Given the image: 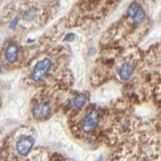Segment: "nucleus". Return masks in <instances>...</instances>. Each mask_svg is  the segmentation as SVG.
<instances>
[{
	"instance_id": "5",
	"label": "nucleus",
	"mask_w": 161,
	"mask_h": 161,
	"mask_svg": "<svg viewBox=\"0 0 161 161\" xmlns=\"http://www.w3.org/2000/svg\"><path fill=\"white\" fill-rule=\"evenodd\" d=\"M34 144V138L31 136H22L16 143V150L20 155H26Z\"/></svg>"
},
{
	"instance_id": "9",
	"label": "nucleus",
	"mask_w": 161,
	"mask_h": 161,
	"mask_svg": "<svg viewBox=\"0 0 161 161\" xmlns=\"http://www.w3.org/2000/svg\"><path fill=\"white\" fill-rule=\"evenodd\" d=\"M37 16V10L36 8H28L26 11H25V14H24V19L27 20V21H32Z\"/></svg>"
},
{
	"instance_id": "4",
	"label": "nucleus",
	"mask_w": 161,
	"mask_h": 161,
	"mask_svg": "<svg viewBox=\"0 0 161 161\" xmlns=\"http://www.w3.org/2000/svg\"><path fill=\"white\" fill-rule=\"evenodd\" d=\"M135 69V62L132 58H128L120 64L117 69V75L121 80H127L133 75Z\"/></svg>"
},
{
	"instance_id": "8",
	"label": "nucleus",
	"mask_w": 161,
	"mask_h": 161,
	"mask_svg": "<svg viewBox=\"0 0 161 161\" xmlns=\"http://www.w3.org/2000/svg\"><path fill=\"white\" fill-rule=\"evenodd\" d=\"M86 103H87V97L85 95H79L70 101V106H72V108L77 110L84 107Z\"/></svg>"
},
{
	"instance_id": "10",
	"label": "nucleus",
	"mask_w": 161,
	"mask_h": 161,
	"mask_svg": "<svg viewBox=\"0 0 161 161\" xmlns=\"http://www.w3.org/2000/svg\"><path fill=\"white\" fill-rule=\"evenodd\" d=\"M74 38H75V34L74 33H69V34L65 35L64 40H67V42H72Z\"/></svg>"
},
{
	"instance_id": "3",
	"label": "nucleus",
	"mask_w": 161,
	"mask_h": 161,
	"mask_svg": "<svg viewBox=\"0 0 161 161\" xmlns=\"http://www.w3.org/2000/svg\"><path fill=\"white\" fill-rule=\"evenodd\" d=\"M127 16L133 25L137 26L145 20L144 10L138 3H131L127 9Z\"/></svg>"
},
{
	"instance_id": "7",
	"label": "nucleus",
	"mask_w": 161,
	"mask_h": 161,
	"mask_svg": "<svg viewBox=\"0 0 161 161\" xmlns=\"http://www.w3.org/2000/svg\"><path fill=\"white\" fill-rule=\"evenodd\" d=\"M17 53H18V47L16 43L11 42L8 44V47L5 49V57L9 63H14L17 58Z\"/></svg>"
},
{
	"instance_id": "11",
	"label": "nucleus",
	"mask_w": 161,
	"mask_h": 161,
	"mask_svg": "<svg viewBox=\"0 0 161 161\" xmlns=\"http://www.w3.org/2000/svg\"><path fill=\"white\" fill-rule=\"evenodd\" d=\"M17 21H18V18H17V17H16V18H14V19H13V21L11 22V24H10V27H11V28H14L15 26H16Z\"/></svg>"
},
{
	"instance_id": "1",
	"label": "nucleus",
	"mask_w": 161,
	"mask_h": 161,
	"mask_svg": "<svg viewBox=\"0 0 161 161\" xmlns=\"http://www.w3.org/2000/svg\"><path fill=\"white\" fill-rule=\"evenodd\" d=\"M100 121V113L97 109H91L87 115L85 116L82 122V130L84 133H91L94 131L99 124Z\"/></svg>"
},
{
	"instance_id": "2",
	"label": "nucleus",
	"mask_w": 161,
	"mask_h": 161,
	"mask_svg": "<svg viewBox=\"0 0 161 161\" xmlns=\"http://www.w3.org/2000/svg\"><path fill=\"white\" fill-rule=\"evenodd\" d=\"M52 67V62L48 58H43L42 60H40L36 64V65L34 67L31 75H30V79L33 82H39L40 80L43 79L47 74L48 73V70L50 69Z\"/></svg>"
},
{
	"instance_id": "6",
	"label": "nucleus",
	"mask_w": 161,
	"mask_h": 161,
	"mask_svg": "<svg viewBox=\"0 0 161 161\" xmlns=\"http://www.w3.org/2000/svg\"><path fill=\"white\" fill-rule=\"evenodd\" d=\"M52 112V106L47 101L38 103L33 110V115L36 119H42L47 117Z\"/></svg>"
}]
</instances>
